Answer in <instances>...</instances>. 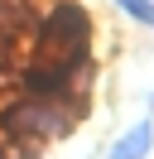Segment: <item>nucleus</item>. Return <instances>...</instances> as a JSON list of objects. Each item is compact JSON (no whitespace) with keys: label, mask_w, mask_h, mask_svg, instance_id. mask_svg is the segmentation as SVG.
I'll return each mask as SVG.
<instances>
[{"label":"nucleus","mask_w":154,"mask_h":159,"mask_svg":"<svg viewBox=\"0 0 154 159\" xmlns=\"http://www.w3.org/2000/svg\"><path fill=\"white\" fill-rule=\"evenodd\" d=\"M116 5H120L130 20H140V24H149V29H154V0H116Z\"/></svg>","instance_id":"20e7f679"},{"label":"nucleus","mask_w":154,"mask_h":159,"mask_svg":"<svg viewBox=\"0 0 154 159\" xmlns=\"http://www.w3.org/2000/svg\"><path fill=\"white\" fill-rule=\"evenodd\" d=\"M77 68H87V58H43V63H29L19 82H24V92H29V97L58 101L63 92H72Z\"/></svg>","instance_id":"f03ea898"},{"label":"nucleus","mask_w":154,"mask_h":159,"mask_svg":"<svg viewBox=\"0 0 154 159\" xmlns=\"http://www.w3.org/2000/svg\"><path fill=\"white\" fill-rule=\"evenodd\" d=\"M149 145H154V125H149V120H140V125H130V130L111 145V159H144V154H149Z\"/></svg>","instance_id":"7ed1b4c3"},{"label":"nucleus","mask_w":154,"mask_h":159,"mask_svg":"<svg viewBox=\"0 0 154 159\" xmlns=\"http://www.w3.org/2000/svg\"><path fill=\"white\" fill-rule=\"evenodd\" d=\"M87 34H92V15L82 0H53L38 20V43L63 58H87Z\"/></svg>","instance_id":"f257e3e1"}]
</instances>
